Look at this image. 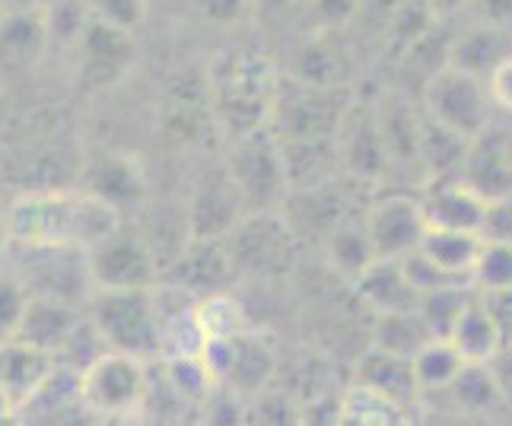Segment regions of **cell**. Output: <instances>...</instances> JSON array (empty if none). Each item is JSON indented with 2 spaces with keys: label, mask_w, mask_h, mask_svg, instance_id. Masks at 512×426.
Listing matches in <instances>:
<instances>
[{
  "label": "cell",
  "mask_w": 512,
  "mask_h": 426,
  "mask_svg": "<svg viewBox=\"0 0 512 426\" xmlns=\"http://www.w3.org/2000/svg\"><path fill=\"white\" fill-rule=\"evenodd\" d=\"M90 318L105 344L134 357H160V306L156 287L140 290H93Z\"/></svg>",
  "instance_id": "obj_2"
},
{
  "label": "cell",
  "mask_w": 512,
  "mask_h": 426,
  "mask_svg": "<svg viewBox=\"0 0 512 426\" xmlns=\"http://www.w3.org/2000/svg\"><path fill=\"white\" fill-rule=\"evenodd\" d=\"M474 293H478V287H452V290L427 293V296H420V315L427 318V325L433 328L436 337H449L458 315L465 312Z\"/></svg>",
  "instance_id": "obj_42"
},
{
  "label": "cell",
  "mask_w": 512,
  "mask_h": 426,
  "mask_svg": "<svg viewBox=\"0 0 512 426\" xmlns=\"http://www.w3.org/2000/svg\"><path fill=\"white\" fill-rule=\"evenodd\" d=\"M29 299V287L13 277H0V341L13 337L20 328V318Z\"/></svg>",
  "instance_id": "obj_45"
},
{
  "label": "cell",
  "mask_w": 512,
  "mask_h": 426,
  "mask_svg": "<svg viewBox=\"0 0 512 426\" xmlns=\"http://www.w3.org/2000/svg\"><path fill=\"white\" fill-rule=\"evenodd\" d=\"M80 322H83V315L77 312V306L70 303V299L51 296V293H29L20 328H16L13 337H23V341L35 347L58 353L70 341V334L77 331Z\"/></svg>",
  "instance_id": "obj_17"
},
{
  "label": "cell",
  "mask_w": 512,
  "mask_h": 426,
  "mask_svg": "<svg viewBox=\"0 0 512 426\" xmlns=\"http://www.w3.org/2000/svg\"><path fill=\"white\" fill-rule=\"evenodd\" d=\"M430 341H436L433 328L427 325V318L417 309H404V312H385L376 318L373 328V347L401 353V357H417V353L427 347Z\"/></svg>",
  "instance_id": "obj_29"
},
{
  "label": "cell",
  "mask_w": 512,
  "mask_h": 426,
  "mask_svg": "<svg viewBox=\"0 0 512 426\" xmlns=\"http://www.w3.org/2000/svg\"><path fill=\"white\" fill-rule=\"evenodd\" d=\"M312 0H255V10L268 20H290L296 13H309Z\"/></svg>",
  "instance_id": "obj_51"
},
{
  "label": "cell",
  "mask_w": 512,
  "mask_h": 426,
  "mask_svg": "<svg viewBox=\"0 0 512 426\" xmlns=\"http://www.w3.org/2000/svg\"><path fill=\"white\" fill-rule=\"evenodd\" d=\"M474 287L481 293H503L512 290V242L503 239H487L474 264Z\"/></svg>",
  "instance_id": "obj_40"
},
{
  "label": "cell",
  "mask_w": 512,
  "mask_h": 426,
  "mask_svg": "<svg viewBox=\"0 0 512 426\" xmlns=\"http://www.w3.org/2000/svg\"><path fill=\"white\" fill-rule=\"evenodd\" d=\"M509 55L512 51L506 42V29L478 23V26H471L465 35H455L449 64L458 70H468V74L481 77V80H490L493 70H497Z\"/></svg>",
  "instance_id": "obj_26"
},
{
  "label": "cell",
  "mask_w": 512,
  "mask_h": 426,
  "mask_svg": "<svg viewBox=\"0 0 512 426\" xmlns=\"http://www.w3.org/2000/svg\"><path fill=\"white\" fill-rule=\"evenodd\" d=\"M423 109H427L433 121L474 140L487 131L493 96H490L487 80L449 64L443 70H436L427 80V86H423Z\"/></svg>",
  "instance_id": "obj_4"
},
{
  "label": "cell",
  "mask_w": 512,
  "mask_h": 426,
  "mask_svg": "<svg viewBox=\"0 0 512 426\" xmlns=\"http://www.w3.org/2000/svg\"><path fill=\"white\" fill-rule=\"evenodd\" d=\"M287 239H290V226L287 220H271V217H258V220H242L233 233L226 236L229 252L236 258V268H271V264L287 255Z\"/></svg>",
  "instance_id": "obj_20"
},
{
  "label": "cell",
  "mask_w": 512,
  "mask_h": 426,
  "mask_svg": "<svg viewBox=\"0 0 512 426\" xmlns=\"http://www.w3.org/2000/svg\"><path fill=\"white\" fill-rule=\"evenodd\" d=\"M80 188L99 194L102 201L115 204L118 210L137 207L144 201V179L140 169L125 156H102L80 166Z\"/></svg>",
  "instance_id": "obj_21"
},
{
  "label": "cell",
  "mask_w": 512,
  "mask_h": 426,
  "mask_svg": "<svg viewBox=\"0 0 512 426\" xmlns=\"http://www.w3.org/2000/svg\"><path fill=\"white\" fill-rule=\"evenodd\" d=\"M484 248V233H465V229H427L420 252L455 274H474V264Z\"/></svg>",
  "instance_id": "obj_31"
},
{
  "label": "cell",
  "mask_w": 512,
  "mask_h": 426,
  "mask_svg": "<svg viewBox=\"0 0 512 426\" xmlns=\"http://www.w3.org/2000/svg\"><path fill=\"white\" fill-rule=\"evenodd\" d=\"M449 341L465 357V363H490L503 350L506 337H503L497 315H493V309L487 306L484 293L471 296V303L465 306V312L458 315Z\"/></svg>",
  "instance_id": "obj_19"
},
{
  "label": "cell",
  "mask_w": 512,
  "mask_h": 426,
  "mask_svg": "<svg viewBox=\"0 0 512 426\" xmlns=\"http://www.w3.org/2000/svg\"><path fill=\"white\" fill-rule=\"evenodd\" d=\"M90 264L93 290H140L156 287L163 277L160 261H156L150 242L144 233H131V229H115L109 239H102L96 248L86 252Z\"/></svg>",
  "instance_id": "obj_7"
},
{
  "label": "cell",
  "mask_w": 512,
  "mask_h": 426,
  "mask_svg": "<svg viewBox=\"0 0 512 426\" xmlns=\"http://www.w3.org/2000/svg\"><path fill=\"white\" fill-rule=\"evenodd\" d=\"M338 32H315V39L299 51L296 58V80L315 86H341L344 80V55L338 42H331Z\"/></svg>",
  "instance_id": "obj_35"
},
{
  "label": "cell",
  "mask_w": 512,
  "mask_h": 426,
  "mask_svg": "<svg viewBox=\"0 0 512 426\" xmlns=\"http://www.w3.org/2000/svg\"><path fill=\"white\" fill-rule=\"evenodd\" d=\"M427 229H465V233H484L490 201H484L462 175H436L433 188L420 198Z\"/></svg>",
  "instance_id": "obj_13"
},
{
  "label": "cell",
  "mask_w": 512,
  "mask_h": 426,
  "mask_svg": "<svg viewBox=\"0 0 512 426\" xmlns=\"http://www.w3.org/2000/svg\"><path fill=\"white\" fill-rule=\"evenodd\" d=\"M194 315H198V325L204 331L207 344L229 341V337H236V334L245 331V312H242V306L229 293H223V290L198 296V303H194Z\"/></svg>",
  "instance_id": "obj_36"
},
{
  "label": "cell",
  "mask_w": 512,
  "mask_h": 426,
  "mask_svg": "<svg viewBox=\"0 0 512 426\" xmlns=\"http://www.w3.org/2000/svg\"><path fill=\"white\" fill-rule=\"evenodd\" d=\"M404 414H408L404 404L360 382H353L341 395V423H350V426H395L408 420Z\"/></svg>",
  "instance_id": "obj_32"
},
{
  "label": "cell",
  "mask_w": 512,
  "mask_h": 426,
  "mask_svg": "<svg viewBox=\"0 0 512 426\" xmlns=\"http://www.w3.org/2000/svg\"><path fill=\"white\" fill-rule=\"evenodd\" d=\"M379 128L388 147L392 163H420V121L423 115L414 112L408 99H388L379 105Z\"/></svg>",
  "instance_id": "obj_28"
},
{
  "label": "cell",
  "mask_w": 512,
  "mask_h": 426,
  "mask_svg": "<svg viewBox=\"0 0 512 426\" xmlns=\"http://www.w3.org/2000/svg\"><path fill=\"white\" fill-rule=\"evenodd\" d=\"M401 268L408 274V280L414 283V290L420 296L436 293V290H452V287H474V277L468 274H455L443 264H436L430 255H423L420 248H414L411 255L401 258Z\"/></svg>",
  "instance_id": "obj_41"
},
{
  "label": "cell",
  "mask_w": 512,
  "mask_h": 426,
  "mask_svg": "<svg viewBox=\"0 0 512 426\" xmlns=\"http://www.w3.org/2000/svg\"><path fill=\"white\" fill-rule=\"evenodd\" d=\"M487 86H490L493 105H500V109H506L512 115V55L497 70H493Z\"/></svg>",
  "instance_id": "obj_50"
},
{
  "label": "cell",
  "mask_w": 512,
  "mask_h": 426,
  "mask_svg": "<svg viewBox=\"0 0 512 426\" xmlns=\"http://www.w3.org/2000/svg\"><path fill=\"white\" fill-rule=\"evenodd\" d=\"M77 80L86 90H109L121 83L134 67V32L112 26L105 20H90L74 48Z\"/></svg>",
  "instance_id": "obj_9"
},
{
  "label": "cell",
  "mask_w": 512,
  "mask_h": 426,
  "mask_svg": "<svg viewBox=\"0 0 512 426\" xmlns=\"http://www.w3.org/2000/svg\"><path fill=\"white\" fill-rule=\"evenodd\" d=\"M194 7L214 26H236L249 13V0H194Z\"/></svg>",
  "instance_id": "obj_47"
},
{
  "label": "cell",
  "mask_w": 512,
  "mask_h": 426,
  "mask_svg": "<svg viewBox=\"0 0 512 426\" xmlns=\"http://www.w3.org/2000/svg\"><path fill=\"white\" fill-rule=\"evenodd\" d=\"M471 147V140L455 134L446 124L433 121L427 112H423L420 121V163L427 166L433 175H452L462 166V159Z\"/></svg>",
  "instance_id": "obj_33"
},
{
  "label": "cell",
  "mask_w": 512,
  "mask_h": 426,
  "mask_svg": "<svg viewBox=\"0 0 512 426\" xmlns=\"http://www.w3.org/2000/svg\"><path fill=\"white\" fill-rule=\"evenodd\" d=\"M252 420L258 423H303V404H299L290 392H271L264 388L261 395H255V407H252Z\"/></svg>",
  "instance_id": "obj_44"
},
{
  "label": "cell",
  "mask_w": 512,
  "mask_h": 426,
  "mask_svg": "<svg viewBox=\"0 0 512 426\" xmlns=\"http://www.w3.org/2000/svg\"><path fill=\"white\" fill-rule=\"evenodd\" d=\"M325 248H328L331 268L338 271L341 277L353 280V283H357V280L379 261V252H376V245H373V236H369L366 217H363V220H350V217H344V220L328 233Z\"/></svg>",
  "instance_id": "obj_25"
},
{
  "label": "cell",
  "mask_w": 512,
  "mask_h": 426,
  "mask_svg": "<svg viewBox=\"0 0 512 426\" xmlns=\"http://www.w3.org/2000/svg\"><path fill=\"white\" fill-rule=\"evenodd\" d=\"M465 369V357L455 350L449 337H436L414 357V372L420 392H449V385Z\"/></svg>",
  "instance_id": "obj_34"
},
{
  "label": "cell",
  "mask_w": 512,
  "mask_h": 426,
  "mask_svg": "<svg viewBox=\"0 0 512 426\" xmlns=\"http://www.w3.org/2000/svg\"><path fill=\"white\" fill-rule=\"evenodd\" d=\"M236 271V258L229 252V242L223 239H191L185 255L172 264L166 277H172L179 287L191 290L194 296H207L223 290Z\"/></svg>",
  "instance_id": "obj_16"
},
{
  "label": "cell",
  "mask_w": 512,
  "mask_h": 426,
  "mask_svg": "<svg viewBox=\"0 0 512 426\" xmlns=\"http://www.w3.org/2000/svg\"><path fill=\"white\" fill-rule=\"evenodd\" d=\"M490 369H493V376H497L500 388H503V398L506 404H512V353H497V357L490 360Z\"/></svg>",
  "instance_id": "obj_52"
},
{
  "label": "cell",
  "mask_w": 512,
  "mask_h": 426,
  "mask_svg": "<svg viewBox=\"0 0 512 426\" xmlns=\"http://www.w3.org/2000/svg\"><path fill=\"white\" fill-rule=\"evenodd\" d=\"M341 220H344V207L338 201V191H331L328 182L315 185V188L293 191V198L287 204V226L296 236L328 239V233Z\"/></svg>",
  "instance_id": "obj_27"
},
{
  "label": "cell",
  "mask_w": 512,
  "mask_h": 426,
  "mask_svg": "<svg viewBox=\"0 0 512 426\" xmlns=\"http://www.w3.org/2000/svg\"><path fill=\"white\" fill-rule=\"evenodd\" d=\"M449 392L458 404V411L465 414H497L500 407H506L503 388L493 376L490 363H465V369L458 372V379L449 385Z\"/></svg>",
  "instance_id": "obj_30"
},
{
  "label": "cell",
  "mask_w": 512,
  "mask_h": 426,
  "mask_svg": "<svg viewBox=\"0 0 512 426\" xmlns=\"http://www.w3.org/2000/svg\"><path fill=\"white\" fill-rule=\"evenodd\" d=\"M58 366V353L35 347L23 337H4L0 341V388L13 401L16 414H23L42 395V388L51 382Z\"/></svg>",
  "instance_id": "obj_10"
},
{
  "label": "cell",
  "mask_w": 512,
  "mask_h": 426,
  "mask_svg": "<svg viewBox=\"0 0 512 426\" xmlns=\"http://www.w3.org/2000/svg\"><path fill=\"white\" fill-rule=\"evenodd\" d=\"M229 175H233L236 185L242 188L249 207L268 213L274 204H284L290 188H287L280 137L268 128L236 137L233 156H229Z\"/></svg>",
  "instance_id": "obj_6"
},
{
  "label": "cell",
  "mask_w": 512,
  "mask_h": 426,
  "mask_svg": "<svg viewBox=\"0 0 512 426\" xmlns=\"http://www.w3.org/2000/svg\"><path fill=\"white\" fill-rule=\"evenodd\" d=\"M338 153L350 175L366 182H376L388 166V147L379 128L376 109H347L338 128Z\"/></svg>",
  "instance_id": "obj_14"
},
{
  "label": "cell",
  "mask_w": 512,
  "mask_h": 426,
  "mask_svg": "<svg viewBox=\"0 0 512 426\" xmlns=\"http://www.w3.org/2000/svg\"><path fill=\"white\" fill-rule=\"evenodd\" d=\"M0 16H4V10H0Z\"/></svg>",
  "instance_id": "obj_58"
},
{
  "label": "cell",
  "mask_w": 512,
  "mask_h": 426,
  "mask_svg": "<svg viewBox=\"0 0 512 426\" xmlns=\"http://www.w3.org/2000/svg\"><path fill=\"white\" fill-rule=\"evenodd\" d=\"M249 207L242 188L236 179L223 172H210L194 191V201L188 207V223H191V239H223L242 223V213Z\"/></svg>",
  "instance_id": "obj_12"
},
{
  "label": "cell",
  "mask_w": 512,
  "mask_h": 426,
  "mask_svg": "<svg viewBox=\"0 0 512 426\" xmlns=\"http://www.w3.org/2000/svg\"><path fill=\"white\" fill-rule=\"evenodd\" d=\"M468 4H471V0H430V7H433V13L439 16V20H449V16L462 13Z\"/></svg>",
  "instance_id": "obj_53"
},
{
  "label": "cell",
  "mask_w": 512,
  "mask_h": 426,
  "mask_svg": "<svg viewBox=\"0 0 512 426\" xmlns=\"http://www.w3.org/2000/svg\"><path fill=\"white\" fill-rule=\"evenodd\" d=\"M48 48V29L42 10L4 13L0 16V64L10 70H26Z\"/></svg>",
  "instance_id": "obj_23"
},
{
  "label": "cell",
  "mask_w": 512,
  "mask_h": 426,
  "mask_svg": "<svg viewBox=\"0 0 512 426\" xmlns=\"http://www.w3.org/2000/svg\"><path fill=\"white\" fill-rule=\"evenodd\" d=\"M121 229V210L86 188H32L7 204V245L90 252Z\"/></svg>",
  "instance_id": "obj_1"
},
{
  "label": "cell",
  "mask_w": 512,
  "mask_h": 426,
  "mask_svg": "<svg viewBox=\"0 0 512 426\" xmlns=\"http://www.w3.org/2000/svg\"><path fill=\"white\" fill-rule=\"evenodd\" d=\"M48 0H0L4 13H23V10H42Z\"/></svg>",
  "instance_id": "obj_54"
},
{
  "label": "cell",
  "mask_w": 512,
  "mask_h": 426,
  "mask_svg": "<svg viewBox=\"0 0 512 426\" xmlns=\"http://www.w3.org/2000/svg\"><path fill=\"white\" fill-rule=\"evenodd\" d=\"M0 248H7V204H0Z\"/></svg>",
  "instance_id": "obj_56"
},
{
  "label": "cell",
  "mask_w": 512,
  "mask_h": 426,
  "mask_svg": "<svg viewBox=\"0 0 512 426\" xmlns=\"http://www.w3.org/2000/svg\"><path fill=\"white\" fill-rule=\"evenodd\" d=\"M353 382L376 388V392L388 395V398L404 404V407H411L417 401V395H420L414 360L401 357V353H392V350H382V347H369L357 360Z\"/></svg>",
  "instance_id": "obj_18"
},
{
  "label": "cell",
  "mask_w": 512,
  "mask_h": 426,
  "mask_svg": "<svg viewBox=\"0 0 512 426\" xmlns=\"http://www.w3.org/2000/svg\"><path fill=\"white\" fill-rule=\"evenodd\" d=\"M468 10H474V20L509 29L512 26V0H471Z\"/></svg>",
  "instance_id": "obj_48"
},
{
  "label": "cell",
  "mask_w": 512,
  "mask_h": 426,
  "mask_svg": "<svg viewBox=\"0 0 512 426\" xmlns=\"http://www.w3.org/2000/svg\"><path fill=\"white\" fill-rule=\"evenodd\" d=\"M150 369L134 353L105 350L80 372V404L90 417L125 420L140 417Z\"/></svg>",
  "instance_id": "obj_3"
},
{
  "label": "cell",
  "mask_w": 512,
  "mask_h": 426,
  "mask_svg": "<svg viewBox=\"0 0 512 426\" xmlns=\"http://www.w3.org/2000/svg\"><path fill=\"white\" fill-rule=\"evenodd\" d=\"M357 293L376 315L420 306V293L414 290L408 274H404L401 258H379L373 268L357 280Z\"/></svg>",
  "instance_id": "obj_22"
},
{
  "label": "cell",
  "mask_w": 512,
  "mask_h": 426,
  "mask_svg": "<svg viewBox=\"0 0 512 426\" xmlns=\"http://www.w3.org/2000/svg\"><path fill=\"white\" fill-rule=\"evenodd\" d=\"M284 150V172H287V188L303 191L325 185L328 175L334 172V163L341 159L338 140H280Z\"/></svg>",
  "instance_id": "obj_24"
},
{
  "label": "cell",
  "mask_w": 512,
  "mask_h": 426,
  "mask_svg": "<svg viewBox=\"0 0 512 426\" xmlns=\"http://www.w3.org/2000/svg\"><path fill=\"white\" fill-rule=\"evenodd\" d=\"M42 16L48 29V45L55 42L61 48L74 51L80 35L93 20V10H90V0H48L42 7Z\"/></svg>",
  "instance_id": "obj_38"
},
{
  "label": "cell",
  "mask_w": 512,
  "mask_h": 426,
  "mask_svg": "<svg viewBox=\"0 0 512 426\" xmlns=\"http://www.w3.org/2000/svg\"><path fill=\"white\" fill-rule=\"evenodd\" d=\"M363 217L379 258L411 255L414 248H420L423 233H427L423 207L417 198H408V194H385L376 204H369Z\"/></svg>",
  "instance_id": "obj_11"
},
{
  "label": "cell",
  "mask_w": 512,
  "mask_h": 426,
  "mask_svg": "<svg viewBox=\"0 0 512 426\" xmlns=\"http://www.w3.org/2000/svg\"><path fill=\"white\" fill-rule=\"evenodd\" d=\"M484 236L487 239H503L512 242V194L503 201H493L487 210V223H484Z\"/></svg>",
  "instance_id": "obj_49"
},
{
  "label": "cell",
  "mask_w": 512,
  "mask_h": 426,
  "mask_svg": "<svg viewBox=\"0 0 512 426\" xmlns=\"http://www.w3.org/2000/svg\"><path fill=\"white\" fill-rule=\"evenodd\" d=\"M90 10L96 20H105L112 26L134 32L140 23H144L147 0H90Z\"/></svg>",
  "instance_id": "obj_46"
},
{
  "label": "cell",
  "mask_w": 512,
  "mask_h": 426,
  "mask_svg": "<svg viewBox=\"0 0 512 426\" xmlns=\"http://www.w3.org/2000/svg\"><path fill=\"white\" fill-rule=\"evenodd\" d=\"M509 147H512V134H509Z\"/></svg>",
  "instance_id": "obj_57"
},
{
  "label": "cell",
  "mask_w": 512,
  "mask_h": 426,
  "mask_svg": "<svg viewBox=\"0 0 512 426\" xmlns=\"http://www.w3.org/2000/svg\"><path fill=\"white\" fill-rule=\"evenodd\" d=\"M16 417V407H13V401L7 398V392L0 388V423H10Z\"/></svg>",
  "instance_id": "obj_55"
},
{
  "label": "cell",
  "mask_w": 512,
  "mask_h": 426,
  "mask_svg": "<svg viewBox=\"0 0 512 426\" xmlns=\"http://www.w3.org/2000/svg\"><path fill=\"white\" fill-rule=\"evenodd\" d=\"M204 360L217 376V385L233 388L242 398H255L271 385L277 372L274 350L252 334H236L229 341H214L204 347Z\"/></svg>",
  "instance_id": "obj_8"
},
{
  "label": "cell",
  "mask_w": 512,
  "mask_h": 426,
  "mask_svg": "<svg viewBox=\"0 0 512 426\" xmlns=\"http://www.w3.org/2000/svg\"><path fill=\"white\" fill-rule=\"evenodd\" d=\"M363 0H312L306 20L312 23V32H341L353 26Z\"/></svg>",
  "instance_id": "obj_43"
},
{
  "label": "cell",
  "mask_w": 512,
  "mask_h": 426,
  "mask_svg": "<svg viewBox=\"0 0 512 426\" xmlns=\"http://www.w3.org/2000/svg\"><path fill=\"white\" fill-rule=\"evenodd\" d=\"M439 23V16L433 13L430 0H401V7L395 10V20L385 32V45L395 55H404L411 45H417L423 35Z\"/></svg>",
  "instance_id": "obj_39"
},
{
  "label": "cell",
  "mask_w": 512,
  "mask_h": 426,
  "mask_svg": "<svg viewBox=\"0 0 512 426\" xmlns=\"http://www.w3.org/2000/svg\"><path fill=\"white\" fill-rule=\"evenodd\" d=\"M458 175L481 194L484 201H503L512 194V147L509 134H481L458 166Z\"/></svg>",
  "instance_id": "obj_15"
},
{
  "label": "cell",
  "mask_w": 512,
  "mask_h": 426,
  "mask_svg": "<svg viewBox=\"0 0 512 426\" xmlns=\"http://www.w3.org/2000/svg\"><path fill=\"white\" fill-rule=\"evenodd\" d=\"M163 372L175 392L191 407H201L210 398V392L217 388V376H214V369H210V363L204 360V353H194V357H166Z\"/></svg>",
  "instance_id": "obj_37"
},
{
  "label": "cell",
  "mask_w": 512,
  "mask_h": 426,
  "mask_svg": "<svg viewBox=\"0 0 512 426\" xmlns=\"http://www.w3.org/2000/svg\"><path fill=\"white\" fill-rule=\"evenodd\" d=\"M341 86H315L296 80L290 90H277L274 124L280 140H331L347 115Z\"/></svg>",
  "instance_id": "obj_5"
}]
</instances>
